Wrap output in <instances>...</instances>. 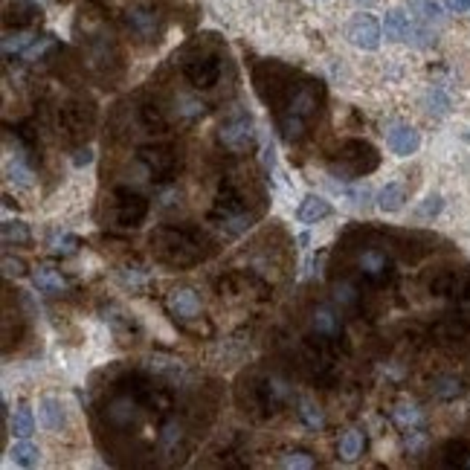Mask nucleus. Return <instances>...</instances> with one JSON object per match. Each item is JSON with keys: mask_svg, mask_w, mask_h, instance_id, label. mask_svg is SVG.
<instances>
[{"mask_svg": "<svg viewBox=\"0 0 470 470\" xmlns=\"http://www.w3.org/2000/svg\"><path fill=\"white\" fill-rule=\"evenodd\" d=\"M151 252L160 265L186 270L209 255V241L192 227H157L151 233Z\"/></svg>", "mask_w": 470, "mask_h": 470, "instance_id": "obj_1", "label": "nucleus"}, {"mask_svg": "<svg viewBox=\"0 0 470 470\" xmlns=\"http://www.w3.org/2000/svg\"><path fill=\"white\" fill-rule=\"evenodd\" d=\"M320 116V81H293L290 93L282 99V105L276 108V122L279 131L287 143H299L305 140L311 122Z\"/></svg>", "mask_w": 470, "mask_h": 470, "instance_id": "obj_2", "label": "nucleus"}, {"mask_svg": "<svg viewBox=\"0 0 470 470\" xmlns=\"http://www.w3.org/2000/svg\"><path fill=\"white\" fill-rule=\"evenodd\" d=\"M209 218L215 221L227 235H241V233H247V230L252 227L255 212L250 209L247 195H244L233 180H227V183L221 186L218 198H215V206H212Z\"/></svg>", "mask_w": 470, "mask_h": 470, "instance_id": "obj_3", "label": "nucleus"}, {"mask_svg": "<svg viewBox=\"0 0 470 470\" xmlns=\"http://www.w3.org/2000/svg\"><path fill=\"white\" fill-rule=\"evenodd\" d=\"M377 163H380V157H377L372 143H366V140H346L343 145L337 148V157L328 163V172L334 178H339V180H354L360 175L374 172Z\"/></svg>", "mask_w": 470, "mask_h": 470, "instance_id": "obj_4", "label": "nucleus"}, {"mask_svg": "<svg viewBox=\"0 0 470 470\" xmlns=\"http://www.w3.org/2000/svg\"><path fill=\"white\" fill-rule=\"evenodd\" d=\"M111 218H113L116 227L137 230L148 218V198L140 195L137 189H128V186L113 189V195H111Z\"/></svg>", "mask_w": 470, "mask_h": 470, "instance_id": "obj_5", "label": "nucleus"}, {"mask_svg": "<svg viewBox=\"0 0 470 470\" xmlns=\"http://www.w3.org/2000/svg\"><path fill=\"white\" fill-rule=\"evenodd\" d=\"M93 122H96V105L91 99L76 96V99H67L58 105V128L73 140L88 134Z\"/></svg>", "mask_w": 470, "mask_h": 470, "instance_id": "obj_6", "label": "nucleus"}, {"mask_svg": "<svg viewBox=\"0 0 470 470\" xmlns=\"http://www.w3.org/2000/svg\"><path fill=\"white\" fill-rule=\"evenodd\" d=\"M137 160L151 180H168L180 165V151L175 145H145L137 151Z\"/></svg>", "mask_w": 470, "mask_h": 470, "instance_id": "obj_7", "label": "nucleus"}, {"mask_svg": "<svg viewBox=\"0 0 470 470\" xmlns=\"http://www.w3.org/2000/svg\"><path fill=\"white\" fill-rule=\"evenodd\" d=\"M221 73H224V64H221V58L215 53H198V56L183 61V76L198 91L215 88V84L221 81Z\"/></svg>", "mask_w": 470, "mask_h": 470, "instance_id": "obj_8", "label": "nucleus"}, {"mask_svg": "<svg viewBox=\"0 0 470 470\" xmlns=\"http://www.w3.org/2000/svg\"><path fill=\"white\" fill-rule=\"evenodd\" d=\"M218 143L227 145L230 151H244L255 143V125L247 113H233L230 119L221 122L218 128Z\"/></svg>", "mask_w": 470, "mask_h": 470, "instance_id": "obj_9", "label": "nucleus"}, {"mask_svg": "<svg viewBox=\"0 0 470 470\" xmlns=\"http://www.w3.org/2000/svg\"><path fill=\"white\" fill-rule=\"evenodd\" d=\"M125 26L137 41L148 44V41H157L163 32V15L154 6H134L125 12Z\"/></svg>", "mask_w": 470, "mask_h": 470, "instance_id": "obj_10", "label": "nucleus"}, {"mask_svg": "<svg viewBox=\"0 0 470 470\" xmlns=\"http://www.w3.org/2000/svg\"><path fill=\"white\" fill-rule=\"evenodd\" d=\"M346 38L352 41V44L357 47V50H377L380 47V38H383V29H380V24H377V18L374 15H369V12H357L352 21H349V26H346Z\"/></svg>", "mask_w": 470, "mask_h": 470, "instance_id": "obj_11", "label": "nucleus"}, {"mask_svg": "<svg viewBox=\"0 0 470 470\" xmlns=\"http://www.w3.org/2000/svg\"><path fill=\"white\" fill-rule=\"evenodd\" d=\"M357 270H360V276L366 279V282H372V285H387L389 279H392V259L383 250H377V247H369V250H363L360 255H357Z\"/></svg>", "mask_w": 470, "mask_h": 470, "instance_id": "obj_12", "label": "nucleus"}, {"mask_svg": "<svg viewBox=\"0 0 470 470\" xmlns=\"http://www.w3.org/2000/svg\"><path fill=\"white\" fill-rule=\"evenodd\" d=\"M165 308L175 320L192 322L200 317V296L195 293V287H172L165 296Z\"/></svg>", "mask_w": 470, "mask_h": 470, "instance_id": "obj_13", "label": "nucleus"}, {"mask_svg": "<svg viewBox=\"0 0 470 470\" xmlns=\"http://www.w3.org/2000/svg\"><path fill=\"white\" fill-rule=\"evenodd\" d=\"M311 334L317 339H322V343H334V339L343 337V317H339L334 308L328 305H317L311 311Z\"/></svg>", "mask_w": 470, "mask_h": 470, "instance_id": "obj_14", "label": "nucleus"}, {"mask_svg": "<svg viewBox=\"0 0 470 470\" xmlns=\"http://www.w3.org/2000/svg\"><path fill=\"white\" fill-rule=\"evenodd\" d=\"M252 395H255V407L265 409V412H279L285 407V401L290 398L287 387L279 377H262L252 387Z\"/></svg>", "mask_w": 470, "mask_h": 470, "instance_id": "obj_15", "label": "nucleus"}, {"mask_svg": "<svg viewBox=\"0 0 470 470\" xmlns=\"http://www.w3.org/2000/svg\"><path fill=\"white\" fill-rule=\"evenodd\" d=\"M387 143H389L392 154L409 157V154H415L421 148V134L415 131L412 125H395L392 131H389V137H387Z\"/></svg>", "mask_w": 470, "mask_h": 470, "instance_id": "obj_16", "label": "nucleus"}, {"mask_svg": "<svg viewBox=\"0 0 470 470\" xmlns=\"http://www.w3.org/2000/svg\"><path fill=\"white\" fill-rule=\"evenodd\" d=\"M137 122H140L143 131H148V134H163L165 128H168V119H165L163 105H157L151 99H145V102L137 105Z\"/></svg>", "mask_w": 470, "mask_h": 470, "instance_id": "obj_17", "label": "nucleus"}, {"mask_svg": "<svg viewBox=\"0 0 470 470\" xmlns=\"http://www.w3.org/2000/svg\"><path fill=\"white\" fill-rule=\"evenodd\" d=\"M32 285H35L41 293L56 296V293H61V290L67 287V279H64V273H61L58 267H53V265H38V267L32 270Z\"/></svg>", "mask_w": 470, "mask_h": 470, "instance_id": "obj_18", "label": "nucleus"}, {"mask_svg": "<svg viewBox=\"0 0 470 470\" xmlns=\"http://www.w3.org/2000/svg\"><path fill=\"white\" fill-rule=\"evenodd\" d=\"M4 21H6V26L15 24V29H26V26L41 21V9L35 4H26V0H15V4L6 6V18Z\"/></svg>", "mask_w": 470, "mask_h": 470, "instance_id": "obj_19", "label": "nucleus"}, {"mask_svg": "<svg viewBox=\"0 0 470 470\" xmlns=\"http://www.w3.org/2000/svg\"><path fill=\"white\" fill-rule=\"evenodd\" d=\"M186 441V433H183V424L178 418H165L163 426H160V436H157V444L163 453H178Z\"/></svg>", "mask_w": 470, "mask_h": 470, "instance_id": "obj_20", "label": "nucleus"}, {"mask_svg": "<svg viewBox=\"0 0 470 470\" xmlns=\"http://www.w3.org/2000/svg\"><path fill=\"white\" fill-rule=\"evenodd\" d=\"M331 215V203L320 195H305L302 203H299V212H296V218L302 221V224H317L322 218Z\"/></svg>", "mask_w": 470, "mask_h": 470, "instance_id": "obj_21", "label": "nucleus"}, {"mask_svg": "<svg viewBox=\"0 0 470 470\" xmlns=\"http://www.w3.org/2000/svg\"><path fill=\"white\" fill-rule=\"evenodd\" d=\"M38 421H41V426L44 430H61L64 426V407H61V401L58 398H44L38 404Z\"/></svg>", "mask_w": 470, "mask_h": 470, "instance_id": "obj_22", "label": "nucleus"}, {"mask_svg": "<svg viewBox=\"0 0 470 470\" xmlns=\"http://www.w3.org/2000/svg\"><path fill=\"white\" fill-rule=\"evenodd\" d=\"M363 450H366V436L360 430H346L337 441V453L343 461H357L363 456Z\"/></svg>", "mask_w": 470, "mask_h": 470, "instance_id": "obj_23", "label": "nucleus"}, {"mask_svg": "<svg viewBox=\"0 0 470 470\" xmlns=\"http://www.w3.org/2000/svg\"><path fill=\"white\" fill-rule=\"evenodd\" d=\"M409 18L401 12V9H389L387 18H383V32H387L389 41H409Z\"/></svg>", "mask_w": 470, "mask_h": 470, "instance_id": "obj_24", "label": "nucleus"}, {"mask_svg": "<svg viewBox=\"0 0 470 470\" xmlns=\"http://www.w3.org/2000/svg\"><path fill=\"white\" fill-rule=\"evenodd\" d=\"M404 200H407V189L401 183H387L377 192V206L383 212H398L404 206Z\"/></svg>", "mask_w": 470, "mask_h": 470, "instance_id": "obj_25", "label": "nucleus"}, {"mask_svg": "<svg viewBox=\"0 0 470 470\" xmlns=\"http://www.w3.org/2000/svg\"><path fill=\"white\" fill-rule=\"evenodd\" d=\"M409 9L415 15V21H421V24H441V18H444L436 0H409Z\"/></svg>", "mask_w": 470, "mask_h": 470, "instance_id": "obj_26", "label": "nucleus"}, {"mask_svg": "<svg viewBox=\"0 0 470 470\" xmlns=\"http://www.w3.org/2000/svg\"><path fill=\"white\" fill-rule=\"evenodd\" d=\"M81 247V238L73 235V233H56L50 238V252L58 255V259H70V255H76Z\"/></svg>", "mask_w": 470, "mask_h": 470, "instance_id": "obj_27", "label": "nucleus"}, {"mask_svg": "<svg viewBox=\"0 0 470 470\" xmlns=\"http://www.w3.org/2000/svg\"><path fill=\"white\" fill-rule=\"evenodd\" d=\"M12 433L18 439H29L35 433V418H32V409L26 404H18L15 409V418H12Z\"/></svg>", "mask_w": 470, "mask_h": 470, "instance_id": "obj_28", "label": "nucleus"}, {"mask_svg": "<svg viewBox=\"0 0 470 470\" xmlns=\"http://www.w3.org/2000/svg\"><path fill=\"white\" fill-rule=\"evenodd\" d=\"M12 459H15V464H21V467H32V464L41 461V450H38L29 439H21V441L12 447Z\"/></svg>", "mask_w": 470, "mask_h": 470, "instance_id": "obj_29", "label": "nucleus"}, {"mask_svg": "<svg viewBox=\"0 0 470 470\" xmlns=\"http://www.w3.org/2000/svg\"><path fill=\"white\" fill-rule=\"evenodd\" d=\"M0 233H4V244H29L32 241V233L24 221H4Z\"/></svg>", "mask_w": 470, "mask_h": 470, "instance_id": "obj_30", "label": "nucleus"}, {"mask_svg": "<svg viewBox=\"0 0 470 470\" xmlns=\"http://www.w3.org/2000/svg\"><path fill=\"white\" fill-rule=\"evenodd\" d=\"M299 418L305 421V426H311V430H320V426L325 424V415H322V409L320 407H314L311 401H299Z\"/></svg>", "mask_w": 470, "mask_h": 470, "instance_id": "obj_31", "label": "nucleus"}, {"mask_svg": "<svg viewBox=\"0 0 470 470\" xmlns=\"http://www.w3.org/2000/svg\"><path fill=\"white\" fill-rule=\"evenodd\" d=\"M392 418L398 421V426H404V430H412V426L421 424V409L412 407V404H401V407L392 412Z\"/></svg>", "mask_w": 470, "mask_h": 470, "instance_id": "obj_32", "label": "nucleus"}, {"mask_svg": "<svg viewBox=\"0 0 470 470\" xmlns=\"http://www.w3.org/2000/svg\"><path fill=\"white\" fill-rule=\"evenodd\" d=\"M279 464H282V467H302V470H311V467L317 464V459H314L308 450H290V453L282 456Z\"/></svg>", "mask_w": 470, "mask_h": 470, "instance_id": "obj_33", "label": "nucleus"}, {"mask_svg": "<svg viewBox=\"0 0 470 470\" xmlns=\"http://www.w3.org/2000/svg\"><path fill=\"white\" fill-rule=\"evenodd\" d=\"M433 395L436 398H444V401L461 395V380H456V377H439L433 383Z\"/></svg>", "mask_w": 470, "mask_h": 470, "instance_id": "obj_34", "label": "nucleus"}, {"mask_svg": "<svg viewBox=\"0 0 470 470\" xmlns=\"http://www.w3.org/2000/svg\"><path fill=\"white\" fill-rule=\"evenodd\" d=\"M6 175H9V180H12V183H18V186H32V172H29V168H26L21 160L9 163Z\"/></svg>", "mask_w": 470, "mask_h": 470, "instance_id": "obj_35", "label": "nucleus"}, {"mask_svg": "<svg viewBox=\"0 0 470 470\" xmlns=\"http://www.w3.org/2000/svg\"><path fill=\"white\" fill-rule=\"evenodd\" d=\"M441 206H444L441 195H430V198H426V200L418 206V218H433V215H439Z\"/></svg>", "mask_w": 470, "mask_h": 470, "instance_id": "obj_36", "label": "nucleus"}, {"mask_svg": "<svg viewBox=\"0 0 470 470\" xmlns=\"http://www.w3.org/2000/svg\"><path fill=\"white\" fill-rule=\"evenodd\" d=\"M26 273V265L21 259H12V255H4V276H24Z\"/></svg>", "mask_w": 470, "mask_h": 470, "instance_id": "obj_37", "label": "nucleus"}, {"mask_svg": "<svg viewBox=\"0 0 470 470\" xmlns=\"http://www.w3.org/2000/svg\"><path fill=\"white\" fill-rule=\"evenodd\" d=\"M91 160H93V151H91V148H81V151H76V157H73L76 165H88Z\"/></svg>", "mask_w": 470, "mask_h": 470, "instance_id": "obj_38", "label": "nucleus"}, {"mask_svg": "<svg viewBox=\"0 0 470 470\" xmlns=\"http://www.w3.org/2000/svg\"><path fill=\"white\" fill-rule=\"evenodd\" d=\"M444 4L450 12H467L470 9V0H444Z\"/></svg>", "mask_w": 470, "mask_h": 470, "instance_id": "obj_39", "label": "nucleus"}, {"mask_svg": "<svg viewBox=\"0 0 470 470\" xmlns=\"http://www.w3.org/2000/svg\"><path fill=\"white\" fill-rule=\"evenodd\" d=\"M354 4H357V6H374L377 0H354Z\"/></svg>", "mask_w": 470, "mask_h": 470, "instance_id": "obj_40", "label": "nucleus"}]
</instances>
